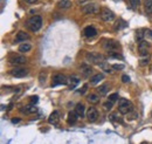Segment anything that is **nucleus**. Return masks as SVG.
<instances>
[{"label": "nucleus", "mask_w": 152, "mask_h": 144, "mask_svg": "<svg viewBox=\"0 0 152 144\" xmlns=\"http://www.w3.org/2000/svg\"><path fill=\"white\" fill-rule=\"evenodd\" d=\"M59 121H60V114H59V111H53L50 114L49 118H48V122L50 124H53V125H56L59 123Z\"/></svg>", "instance_id": "f8f14e48"}, {"label": "nucleus", "mask_w": 152, "mask_h": 144, "mask_svg": "<svg viewBox=\"0 0 152 144\" xmlns=\"http://www.w3.org/2000/svg\"><path fill=\"white\" fill-rule=\"evenodd\" d=\"M38 111V109L34 107V106H26V107H24L22 108V113H25L26 115H29V114H34V113H36Z\"/></svg>", "instance_id": "a211bd4d"}, {"label": "nucleus", "mask_w": 152, "mask_h": 144, "mask_svg": "<svg viewBox=\"0 0 152 144\" xmlns=\"http://www.w3.org/2000/svg\"><path fill=\"white\" fill-rule=\"evenodd\" d=\"M84 106L82 104V103H79V104H76V107H75V111L77 113V115L80 116V117H83L84 116V114H86V111H84Z\"/></svg>", "instance_id": "f3484780"}, {"label": "nucleus", "mask_w": 152, "mask_h": 144, "mask_svg": "<svg viewBox=\"0 0 152 144\" xmlns=\"http://www.w3.org/2000/svg\"><path fill=\"white\" fill-rule=\"evenodd\" d=\"M109 57H114V59H123V56H122L119 53H116V52H110V53H109Z\"/></svg>", "instance_id": "cd10ccee"}, {"label": "nucleus", "mask_w": 152, "mask_h": 144, "mask_svg": "<svg viewBox=\"0 0 152 144\" xmlns=\"http://www.w3.org/2000/svg\"><path fill=\"white\" fill-rule=\"evenodd\" d=\"M103 79H104V75H103L102 73H98V74H96L95 76H93V78H91L90 82H91L93 85H96V83H98L100 81H102Z\"/></svg>", "instance_id": "5701e85b"}, {"label": "nucleus", "mask_w": 152, "mask_h": 144, "mask_svg": "<svg viewBox=\"0 0 152 144\" xmlns=\"http://www.w3.org/2000/svg\"><path fill=\"white\" fill-rule=\"evenodd\" d=\"M142 29H138V31H136V40H138L139 42L140 41H143V39H144V34H142Z\"/></svg>", "instance_id": "bb28decb"}, {"label": "nucleus", "mask_w": 152, "mask_h": 144, "mask_svg": "<svg viewBox=\"0 0 152 144\" xmlns=\"http://www.w3.org/2000/svg\"><path fill=\"white\" fill-rule=\"evenodd\" d=\"M130 3H131V6L133 8H137L138 5H139V0H130Z\"/></svg>", "instance_id": "473e14b6"}, {"label": "nucleus", "mask_w": 152, "mask_h": 144, "mask_svg": "<svg viewBox=\"0 0 152 144\" xmlns=\"http://www.w3.org/2000/svg\"><path fill=\"white\" fill-rule=\"evenodd\" d=\"M98 66H100L101 69H103L104 71H107V73H112V69H114V68H112V66H110L108 62L104 61V62H102V63L98 64Z\"/></svg>", "instance_id": "aec40b11"}, {"label": "nucleus", "mask_w": 152, "mask_h": 144, "mask_svg": "<svg viewBox=\"0 0 152 144\" xmlns=\"http://www.w3.org/2000/svg\"><path fill=\"white\" fill-rule=\"evenodd\" d=\"M101 18H102V20L109 22V21H112L115 19V14L109 8H102L101 10Z\"/></svg>", "instance_id": "423d86ee"}, {"label": "nucleus", "mask_w": 152, "mask_h": 144, "mask_svg": "<svg viewBox=\"0 0 152 144\" xmlns=\"http://www.w3.org/2000/svg\"><path fill=\"white\" fill-rule=\"evenodd\" d=\"M26 62H27V59L25 56H21V55H15V56L10 59L11 64H25Z\"/></svg>", "instance_id": "9d476101"}, {"label": "nucleus", "mask_w": 152, "mask_h": 144, "mask_svg": "<svg viewBox=\"0 0 152 144\" xmlns=\"http://www.w3.org/2000/svg\"><path fill=\"white\" fill-rule=\"evenodd\" d=\"M144 10L147 14L152 13V0H144Z\"/></svg>", "instance_id": "412c9836"}, {"label": "nucleus", "mask_w": 152, "mask_h": 144, "mask_svg": "<svg viewBox=\"0 0 152 144\" xmlns=\"http://www.w3.org/2000/svg\"><path fill=\"white\" fill-rule=\"evenodd\" d=\"M83 33H84V35H86L87 38H94V36L97 34V31H96L93 26H88V27L84 28Z\"/></svg>", "instance_id": "ddd939ff"}, {"label": "nucleus", "mask_w": 152, "mask_h": 144, "mask_svg": "<svg viewBox=\"0 0 152 144\" xmlns=\"http://www.w3.org/2000/svg\"><path fill=\"white\" fill-rule=\"evenodd\" d=\"M38 101H39V97H38V96H32V97H31V102H32V103H38Z\"/></svg>", "instance_id": "c9c22d12"}, {"label": "nucleus", "mask_w": 152, "mask_h": 144, "mask_svg": "<svg viewBox=\"0 0 152 144\" xmlns=\"http://www.w3.org/2000/svg\"><path fill=\"white\" fill-rule=\"evenodd\" d=\"M87 88H88V85H84V86L82 87V89L80 90V94H84V93H86V90H87Z\"/></svg>", "instance_id": "e433bc0d"}, {"label": "nucleus", "mask_w": 152, "mask_h": 144, "mask_svg": "<svg viewBox=\"0 0 152 144\" xmlns=\"http://www.w3.org/2000/svg\"><path fill=\"white\" fill-rule=\"evenodd\" d=\"M149 48H150V43L145 40L140 41L139 45H138V49H139V53L142 56H146L149 54Z\"/></svg>", "instance_id": "6e6552de"}, {"label": "nucleus", "mask_w": 152, "mask_h": 144, "mask_svg": "<svg viewBox=\"0 0 152 144\" xmlns=\"http://www.w3.org/2000/svg\"><path fill=\"white\" fill-rule=\"evenodd\" d=\"M82 12L84 14H96L100 12V7L96 4H88V5L83 6Z\"/></svg>", "instance_id": "39448f33"}, {"label": "nucleus", "mask_w": 152, "mask_h": 144, "mask_svg": "<svg viewBox=\"0 0 152 144\" xmlns=\"http://www.w3.org/2000/svg\"><path fill=\"white\" fill-rule=\"evenodd\" d=\"M108 90H109V86H108V85H102V86H100V87L97 88V93H98L101 96L107 95Z\"/></svg>", "instance_id": "4be33fe9"}, {"label": "nucleus", "mask_w": 152, "mask_h": 144, "mask_svg": "<svg viewBox=\"0 0 152 144\" xmlns=\"http://www.w3.org/2000/svg\"><path fill=\"white\" fill-rule=\"evenodd\" d=\"M109 100H110V101H112V102H116V101L118 100V94H117V93H115V94L109 95Z\"/></svg>", "instance_id": "2f4dec72"}, {"label": "nucleus", "mask_w": 152, "mask_h": 144, "mask_svg": "<svg viewBox=\"0 0 152 144\" xmlns=\"http://www.w3.org/2000/svg\"><path fill=\"white\" fill-rule=\"evenodd\" d=\"M122 81H123L124 83H128V82H130V78H129L128 75H123V76H122Z\"/></svg>", "instance_id": "f704fd0d"}, {"label": "nucleus", "mask_w": 152, "mask_h": 144, "mask_svg": "<svg viewBox=\"0 0 152 144\" xmlns=\"http://www.w3.org/2000/svg\"><path fill=\"white\" fill-rule=\"evenodd\" d=\"M28 74V70L25 68H14L11 70V75L14 78H25Z\"/></svg>", "instance_id": "0eeeda50"}, {"label": "nucleus", "mask_w": 152, "mask_h": 144, "mask_svg": "<svg viewBox=\"0 0 152 144\" xmlns=\"http://www.w3.org/2000/svg\"><path fill=\"white\" fill-rule=\"evenodd\" d=\"M71 6V3L69 1V0H61V1L57 3V7L59 8H62V10H67Z\"/></svg>", "instance_id": "6ab92c4d"}, {"label": "nucleus", "mask_w": 152, "mask_h": 144, "mask_svg": "<svg viewBox=\"0 0 152 144\" xmlns=\"http://www.w3.org/2000/svg\"><path fill=\"white\" fill-rule=\"evenodd\" d=\"M31 48H32V46H31L29 43H22V45L19 46V52H21V53H26V52H29Z\"/></svg>", "instance_id": "393cba45"}, {"label": "nucleus", "mask_w": 152, "mask_h": 144, "mask_svg": "<svg viewBox=\"0 0 152 144\" xmlns=\"http://www.w3.org/2000/svg\"><path fill=\"white\" fill-rule=\"evenodd\" d=\"M19 122H20V118H18V117H14V118H12V123L17 124V123H19Z\"/></svg>", "instance_id": "4c0bfd02"}, {"label": "nucleus", "mask_w": 152, "mask_h": 144, "mask_svg": "<svg viewBox=\"0 0 152 144\" xmlns=\"http://www.w3.org/2000/svg\"><path fill=\"white\" fill-rule=\"evenodd\" d=\"M27 26L32 32H38L42 27V18L40 15H34L27 21Z\"/></svg>", "instance_id": "f03ea898"}, {"label": "nucleus", "mask_w": 152, "mask_h": 144, "mask_svg": "<svg viewBox=\"0 0 152 144\" xmlns=\"http://www.w3.org/2000/svg\"><path fill=\"white\" fill-rule=\"evenodd\" d=\"M97 117H98V113H97L96 108L90 107L88 109V111H87V118H88V121L89 122H95L97 120Z\"/></svg>", "instance_id": "1a4fd4ad"}, {"label": "nucleus", "mask_w": 152, "mask_h": 144, "mask_svg": "<svg viewBox=\"0 0 152 144\" xmlns=\"http://www.w3.org/2000/svg\"><path fill=\"white\" fill-rule=\"evenodd\" d=\"M112 68L116 69V70H121V69L124 68V66L123 64H112Z\"/></svg>", "instance_id": "72a5a7b5"}, {"label": "nucleus", "mask_w": 152, "mask_h": 144, "mask_svg": "<svg viewBox=\"0 0 152 144\" xmlns=\"http://www.w3.org/2000/svg\"><path fill=\"white\" fill-rule=\"evenodd\" d=\"M68 81L69 79L62 74H56L54 78H53V82H52V87H56V86H64V85H68Z\"/></svg>", "instance_id": "20e7f679"}, {"label": "nucleus", "mask_w": 152, "mask_h": 144, "mask_svg": "<svg viewBox=\"0 0 152 144\" xmlns=\"http://www.w3.org/2000/svg\"><path fill=\"white\" fill-rule=\"evenodd\" d=\"M26 3H28V4H34V3H36L38 0H25Z\"/></svg>", "instance_id": "58836bf2"}, {"label": "nucleus", "mask_w": 152, "mask_h": 144, "mask_svg": "<svg viewBox=\"0 0 152 144\" xmlns=\"http://www.w3.org/2000/svg\"><path fill=\"white\" fill-rule=\"evenodd\" d=\"M114 103L115 102H112V101H110V100H108L105 103H104V108L107 109V110H110L111 108H112V106H114Z\"/></svg>", "instance_id": "c85d7f7f"}, {"label": "nucleus", "mask_w": 152, "mask_h": 144, "mask_svg": "<svg viewBox=\"0 0 152 144\" xmlns=\"http://www.w3.org/2000/svg\"><path fill=\"white\" fill-rule=\"evenodd\" d=\"M87 100H88L89 102H91V103H96V102H98L100 97H98V95H96V94H90Z\"/></svg>", "instance_id": "a878e982"}, {"label": "nucleus", "mask_w": 152, "mask_h": 144, "mask_svg": "<svg viewBox=\"0 0 152 144\" xmlns=\"http://www.w3.org/2000/svg\"><path fill=\"white\" fill-rule=\"evenodd\" d=\"M146 38L152 39V32L150 29H144V39H146Z\"/></svg>", "instance_id": "7c9ffc66"}, {"label": "nucleus", "mask_w": 152, "mask_h": 144, "mask_svg": "<svg viewBox=\"0 0 152 144\" xmlns=\"http://www.w3.org/2000/svg\"><path fill=\"white\" fill-rule=\"evenodd\" d=\"M80 116L77 115V113L76 111H70L69 114H68V123L69 124H75L76 122H77V118H79Z\"/></svg>", "instance_id": "4468645a"}, {"label": "nucleus", "mask_w": 152, "mask_h": 144, "mask_svg": "<svg viewBox=\"0 0 152 144\" xmlns=\"http://www.w3.org/2000/svg\"><path fill=\"white\" fill-rule=\"evenodd\" d=\"M79 79L77 78H75V76H73V78H70L69 79V81H68V83H69V88L70 89H74L76 86H77L79 85Z\"/></svg>", "instance_id": "b1692460"}, {"label": "nucleus", "mask_w": 152, "mask_h": 144, "mask_svg": "<svg viewBox=\"0 0 152 144\" xmlns=\"http://www.w3.org/2000/svg\"><path fill=\"white\" fill-rule=\"evenodd\" d=\"M29 39V35L26 33V32H19L18 34H17V38H15V41L17 42H24L25 40H28Z\"/></svg>", "instance_id": "dca6fc26"}, {"label": "nucleus", "mask_w": 152, "mask_h": 144, "mask_svg": "<svg viewBox=\"0 0 152 144\" xmlns=\"http://www.w3.org/2000/svg\"><path fill=\"white\" fill-rule=\"evenodd\" d=\"M149 61H150V57L147 56H144L143 59H140V66H146L147 63H149Z\"/></svg>", "instance_id": "c756f323"}, {"label": "nucleus", "mask_w": 152, "mask_h": 144, "mask_svg": "<svg viewBox=\"0 0 152 144\" xmlns=\"http://www.w3.org/2000/svg\"><path fill=\"white\" fill-rule=\"evenodd\" d=\"M104 48L107 50H109V52H116L119 48V43L116 42V41L110 40V41H107V43L104 45Z\"/></svg>", "instance_id": "9b49d317"}, {"label": "nucleus", "mask_w": 152, "mask_h": 144, "mask_svg": "<svg viewBox=\"0 0 152 144\" xmlns=\"http://www.w3.org/2000/svg\"><path fill=\"white\" fill-rule=\"evenodd\" d=\"M133 110V104L126 100V99H121L118 102V111L123 115H128Z\"/></svg>", "instance_id": "f257e3e1"}, {"label": "nucleus", "mask_w": 152, "mask_h": 144, "mask_svg": "<svg viewBox=\"0 0 152 144\" xmlns=\"http://www.w3.org/2000/svg\"><path fill=\"white\" fill-rule=\"evenodd\" d=\"M86 59L88 62H91V63H95V64H101L102 62L105 61V57L100 54V53H87L86 55Z\"/></svg>", "instance_id": "7ed1b4c3"}, {"label": "nucleus", "mask_w": 152, "mask_h": 144, "mask_svg": "<svg viewBox=\"0 0 152 144\" xmlns=\"http://www.w3.org/2000/svg\"><path fill=\"white\" fill-rule=\"evenodd\" d=\"M81 73L83 74V76H89L90 74H91V71H93V69H91V67L89 66V64H82L81 66Z\"/></svg>", "instance_id": "2eb2a0df"}]
</instances>
